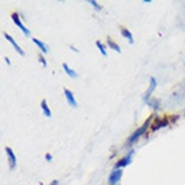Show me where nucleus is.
<instances>
[{"label": "nucleus", "mask_w": 185, "mask_h": 185, "mask_svg": "<svg viewBox=\"0 0 185 185\" xmlns=\"http://www.w3.org/2000/svg\"><path fill=\"white\" fill-rule=\"evenodd\" d=\"M50 185H58V180H54V181L50 184Z\"/></svg>", "instance_id": "aec40b11"}, {"label": "nucleus", "mask_w": 185, "mask_h": 185, "mask_svg": "<svg viewBox=\"0 0 185 185\" xmlns=\"http://www.w3.org/2000/svg\"><path fill=\"white\" fill-rule=\"evenodd\" d=\"M168 125H169V119L168 118H165V117L164 118H154V121L150 125V130L152 132H157L161 128L168 126Z\"/></svg>", "instance_id": "f03ea898"}, {"label": "nucleus", "mask_w": 185, "mask_h": 185, "mask_svg": "<svg viewBox=\"0 0 185 185\" xmlns=\"http://www.w3.org/2000/svg\"><path fill=\"white\" fill-rule=\"evenodd\" d=\"M62 67H63V70H64V73H66L70 78H77V77H78V73H77V71H74L73 68H70L67 63H63V64H62Z\"/></svg>", "instance_id": "9d476101"}, {"label": "nucleus", "mask_w": 185, "mask_h": 185, "mask_svg": "<svg viewBox=\"0 0 185 185\" xmlns=\"http://www.w3.org/2000/svg\"><path fill=\"white\" fill-rule=\"evenodd\" d=\"M4 150L7 153V158H8V165H9V169H14L16 166V156H15V153L11 148L6 146L4 148Z\"/></svg>", "instance_id": "0eeeda50"}, {"label": "nucleus", "mask_w": 185, "mask_h": 185, "mask_svg": "<svg viewBox=\"0 0 185 185\" xmlns=\"http://www.w3.org/2000/svg\"><path fill=\"white\" fill-rule=\"evenodd\" d=\"M41 107H42V110H43L44 116H46L47 118L51 117V110H50V107H48V105H47V101H46V99H43V101L41 102Z\"/></svg>", "instance_id": "ddd939ff"}, {"label": "nucleus", "mask_w": 185, "mask_h": 185, "mask_svg": "<svg viewBox=\"0 0 185 185\" xmlns=\"http://www.w3.org/2000/svg\"><path fill=\"white\" fill-rule=\"evenodd\" d=\"M63 93H64V97H66L67 102L70 103V106L77 107V101H75V98H74V94L71 93V90H68V89H63Z\"/></svg>", "instance_id": "1a4fd4ad"}, {"label": "nucleus", "mask_w": 185, "mask_h": 185, "mask_svg": "<svg viewBox=\"0 0 185 185\" xmlns=\"http://www.w3.org/2000/svg\"><path fill=\"white\" fill-rule=\"evenodd\" d=\"M39 62H41V63L43 64L44 67L47 66V61H46V58H44V55H43V54H41V55H39Z\"/></svg>", "instance_id": "f3484780"}, {"label": "nucleus", "mask_w": 185, "mask_h": 185, "mask_svg": "<svg viewBox=\"0 0 185 185\" xmlns=\"http://www.w3.org/2000/svg\"><path fill=\"white\" fill-rule=\"evenodd\" d=\"M46 160H47V161L50 162V161H51V160H52V156H51V154H50V153H47V154H46Z\"/></svg>", "instance_id": "6ab92c4d"}, {"label": "nucleus", "mask_w": 185, "mask_h": 185, "mask_svg": "<svg viewBox=\"0 0 185 185\" xmlns=\"http://www.w3.org/2000/svg\"><path fill=\"white\" fill-rule=\"evenodd\" d=\"M133 154H134V150H130L128 153V156H125L123 158H121L119 161L114 165V171H117V169H121V168H125V166H128L129 164L132 162V157H133Z\"/></svg>", "instance_id": "39448f33"}, {"label": "nucleus", "mask_w": 185, "mask_h": 185, "mask_svg": "<svg viewBox=\"0 0 185 185\" xmlns=\"http://www.w3.org/2000/svg\"><path fill=\"white\" fill-rule=\"evenodd\" d=\"M121 34H122V36H123V38H126V39H128V41H129V43H130V44H133V43H134L133 35H132V32L129 31L128 28H125V27H121Z\"/></svg>", "instance_id": "9b49d317"}, {"label": "nucleus", "mask_w": 185, "mask_h": 185, "mask_svg": "<svg viewBox=\"0 0 185 185\" xmlns=\"http://www.w3.org/2000/svg\"><path fill=\"white\" fill-rule=\"evenodd\" d=\"M156 87H157V81H156V78H154V77H150V79H149V87H148V90H146V93L144 94V101H145V102H148L149 99H150L152 94H153L154 90H156Z\"/></svg>", "instance_id": "7ed1b4c3"}, {"label": "nucleus", "mask_w": 185, "mask_h": 185, "mask_svg": "<svg viewBox=\"0 0 185 185\" xmlns=\"http://www.w3.org/2000/svg\"><path fill=\"white\" fill-rule=\"evenodd\" d=\"M32 42L36 44V46L41 48V51H42V54H47L48 52V48H47V46L44 44L42 41H39V39H36V38H32Z\"/></svg>", "instance_id": "f8f14e48"}, {"label": "nucleus", "mask_w": 185, "mask_h": 185, "mask_svg": "<svg viewBox=\"0 0 185 185\" xmlns=\"http://www.w3.org/2000/svg\"><path fill=\"white\" fill-rule=\"evenodd\" d=\"M107 46L110 47V48H113L114 51H117V52H121V48H119V46L113 41V39H110V38H107Z\"/></svg>", "instance_id": "2eb2a0df"}, {"label": "nucleus", "mask_w": 185, "mask_h": 185, "mask_svg": "<svg viewBox=\"0 0 185 185\" xmlns=\"http://www.w3.org/2000/svg\"><path fill=\"white\" fill-rule=\"evenodd\" d=\"M146 103H148L152 109H154V110H160V107H161V102H160V99H154V98H152V99H149V101H148Z\"/></svg>", "instance_id": "4468645a"}, {"label": "nucleus", "mask_w": 185, "mask_h": 185, "mask_svg": "<svg viewBox=\"0 0 185 185\" xmlns=\"http://www.w3.org/2000/svg\"><path fill=\"white\" fill-rule=\"evenodd\" d=\"M4 38H6L7 41H8L9 43H11V44H12V47H14L15 50H16V52H18L19 55H22V57H23V55H24V51H23V50H22L20 47H19V44H18L16 42H15V39L11 36V35H8L7 32H4Z\"/></svg>", "instance_id": "6e6552de"}, {"label": "nucleus", "mask_w": 185, "mask_h": 185, "mask_svg": "<svg viewBox=\"0 0 185 185\" xmlns=\"http://www.w3.org/2000/svg\"><path fill=\"white\" fill-rule=\"evenodd\" d=\"M11 18H12V20H14V23L16 24L18 26V28L20 30V31L26 35V36H30V35H31V32H30V30L26 27V26H23V23H22V20H20V18H19V14H12L11 15Z\"/></svg>", "instance_id": "20e7f679"}, {"label": "nucleus", "mask_w": 185, "mask_h": 185, "mask_svg": "<svg viewBox=\"0 0 185 185\" xmlns=\"http://www.w3.org/2000/svg\"><path fill=\"white\" fill-rule=\"evenodd\" d=\"M95 46L98 47V50H99V51H101V54L103 55V57H107L106 48H105V46H103V44H102L101 42H99V41H97V42H95Z\"/></svg>", "instance_id": "dca6fc26"}, {"label": "nucleus", "mask_w": 185, "mask_h": 185, "mask_svg": "<svg viewBox=\"0 0 185 185\" xmlns=\"http://www.w3.org/2000/svg\"><path fill=\"white\" fill-rule=\"evenodd\" d=\"M90 4H91V6L94 7V8H97L98 9V11H99V9H101V7H99V4L95 2V0H90V2H89Z\"/></svg>", "instance_id": "a211bd4d"}, {"label": "nucleus", "mask_w": 185, "mask_h": 185, "mask_svg": "<svg viewBox=\"0 0 185 185\" xmlns=\"http://www.w3.org/2000/svg\"><path fill=\"white\" fill-rule=\"evenodd\" d=\"M152 121H153V118H149L148 119V121L146 122H145L144 125H142V126L141 128H138L137 129V130L136 132H134L133 134H132V136L130 137H129V139H128V146H132V145L134 144V142H136L137 141V139L139 138V137H141V136H144V134L145 133H146V130H148V128L149 126H150V125H152Z\"/></svg>", "instance_id": "f257e3e1"}, {"label": "nucleus", "mask_w": 185, "mask_h": 185, "mask_svg": "<svg viewBox=\"0 0 185 185\" xmlns=\"http://www.w3.org/2000/svg\"><path fill=\"white\" fill-rule=\"evenodd\" d=\"M121 178H122V171L121 169L113 171L112 173H110V176H109V185H117Z\"/></svg>", "instance_id": "423d86ee"}]
</instances>
